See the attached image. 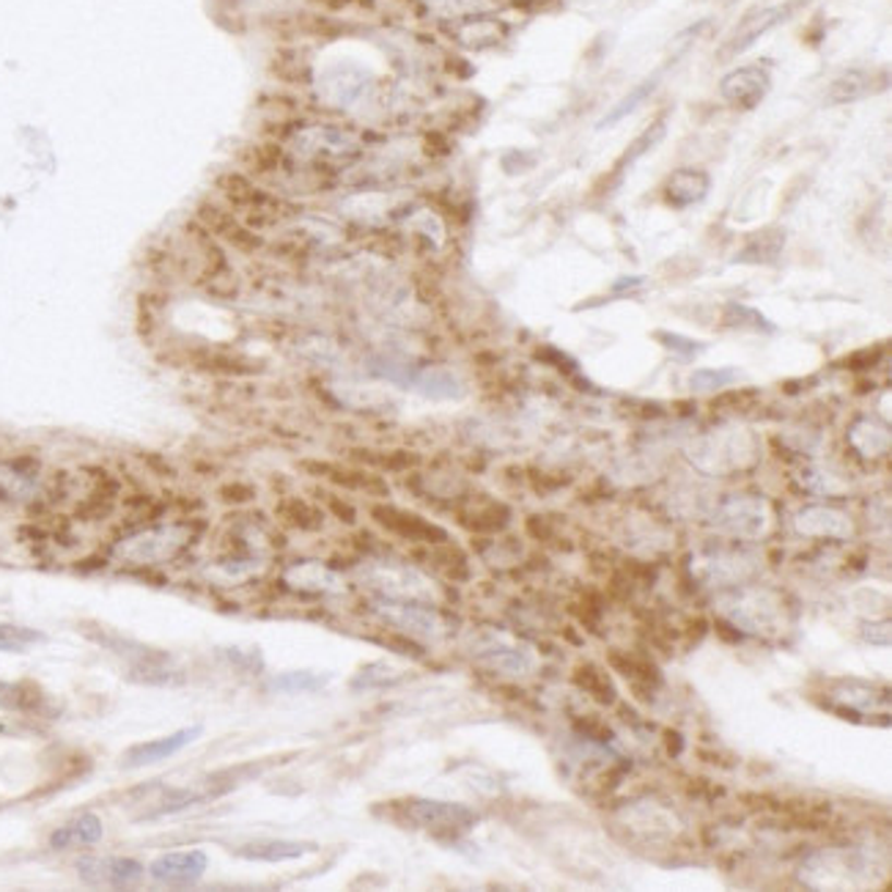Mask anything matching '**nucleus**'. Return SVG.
Wrapping results in <instances>:
<instances>
[{
	"instance_id": "obj_1",
	"label": "nucleus",
	"mask_w": 892,
	"mask_h": 892,
	"mask_svg": "<svg viewBox=\"0 0 892 892\" xmlns=\"http://www.w3.org/2000/svg\"><path fill=\"white\" fill-rule=\"evenodd\" d=\"M215 193L228 209L237 212L256 231L280 220V201L275 195H269L264 188H258L256 179L248 177L239 168H228V171L217 173Z\"/></svg>"
},
{
	"instance_id": "obj_2",
	"label": "nucleus",
	"mask_w": 892,
	"mask_h": 892,
	"mask_svg": "<svg viewBox=\"0 0 892 892\" xmlns=\"http://www.w3.org/2000/svg\"><path fill=\"white\" fill-rule=\"evenodd\" d=\"M193 217L212 233L217 237L226 248H233L242 256H256L264 248V237L256 231V228L248 226L242 217L233 209H228L220 198H206L195 201L193 206Z\"/></svg>"
},
{
	"instance_id": "obj_3",
	"label": "nucleus",
	"mask_w": 892,
	"mask_h": 892,
	"mask_svg": "<svg viewBox=\"0 0 892 892\" xmlns=\"http://www.w3.org/2000/svg\"><path fill=\"white\" fill-rule=\"evenodd\" d=\"M410 816L418 827L437 837H461L478 824V816L470 807L456 805V801L418 799L410 805Z\"/></svg>"
},
{
	"instance_id": "obj_4",
	"label": "nucleus",
	"mask_w": 892,
	"mask_h": 892,
	"mask_svg": "<svg viewBox=\"0 0 892 892\" xmlns=\"http://www.w3.org/2000/svg\"><path fill=\"white\" fill-rule=\"evenodd\" d=\"M796 9H799V0H794V3H778V7H767V9H758V12H752L750 17H745L739 25H736L734 34L727 36V41L720 50V58H736L745 50H750V47L756 45L761 36H767L769 31L780 28L783 23H788V20L794 17Z\"/></svg>"
},
{
	"instance_id": "obj_5",
	"label": "nucleus",
	"mask_w": 892,
	"mask_h": 892,
	"mask_svg": "<svg viewBox=\"0 0 892 892\" xmlns=\"http://www.w3.org/2000/svg\"><path fill=\"white\" fill-rule=\"evenodd\" d=\"M374 607H376V613L387 620V624H393L396 629L407 631V635L429 637V640H437V637L448 635V624H445L443 615L432 613V610L421 607V604L393 602V599H387L385 602V599H379V602H374Z\"/></svg>"
},
{
	"instance_id": "obj_6",
	"label": "nucleus",
	"mask_w": 892,
	"mask_h": 892,
	"mask_svg": "<svg viewBox=\"0 0 892 892\" xmlns=\"http://www.w3.org/2000/svg\"><path fill=\"white\" fill-rule=\"evenodd\" d=\"M769 88H772V74L758 63L727 72L720 83V94L736 108H756L763 103Z\"/></svg>"
},
{
	"instance_id": "obj_7",
	"label": "nucleus",
	"mask_w": 892,
	"mask_h": 892,
	"mask_svg": "<svg viewBox=\"0 0 892 892\" xmlns=\"http://www.w3.org/2000/svg\"><path fill=\"white\" fill-rule=\"evenodd\" d=\"M206 865H209L206 852L190 848V852H171L157 857L148 865V873H152V879L159 881V884L184 887L195 884V881L206 873Z\"/></svg>"
},
{
	"instance_id": "obj_8",
	"label": "nucleus",
	"mask_w": 892,
	"mask_h": 892,
	"mask_svg": "<svg viewBox=\"0 0 892 892\" xmlns=\"http://www.w3.org/2000/svg\"><path fill=\"white\" fill-rule=\"evenodd\" d=\"M143 865L132 857H83L77 863L80 879L88 884H110V887H126L135 884L143 876Z\"/></svg>"
},
{
	"instance_id": "obj_9",
	"label": "nucleus",
	"mask_w": 892,
	"mask_h": 892,
	"mask_svg": "<svg viewBox=\"0 0 892 892\" xmlns=\"http://www.w3.org/2000/svg\"><path fill=\"white\" fill-rule=\"evenodd\" d=\"M201 734H204V727L193 725V727H184V731H177V734H171V736H162V739H157V742H146V745L132 747V750L124 756V767H130V769L148 767V763H157V761H162V758L177 756L179 750L193 745Z\"/></svg>"
},
{
	"instance_id": "obj_10",
	"label": "nucleus",
	"mask_w": 892,
	"mask_h": 892,
	"mask_svg": "<svg viewBox=\"0 0 892 892\" xmlns=\"http://www.w3.org/2000/svg\"><path fill=\"white\" fill-rule=\"evenodd\" d=\"M716 525L722 530H731V533L756 535L767 525V506L761 501H750V497H736V501H727L720 508Z\"/></svg>"
},
{
	"instance_id": "obj_11",
	"label": "nucleus",
	"mask_w": 892,
	"mask_h": 892,
	"mask_svg": "<svg viewBox=\"0 0 892 892\" xmlns=\"http://www.w3.org/2000/svg\"><path fill=\"white\" fill-rule=\"evenodd\" d=\"M483 662H490L492 667L503 673H514V676H522V673L533 671L535 656L530 648L517 646V642H506L503 637H486V646H481L478 651Z\"/></svg>"
},
{
	"instance_id": "obj_12",
	"label": "nucleus",
	"mask_w": 892,
	"mask_h": 892,
	"mask_svg": "<svg viewBox=\"0 0 892 892\" xmlns=\"http://www.w3.org/2000/svg\"><path fill=\"white\" fill-rule=\"evenodd\" d=\"M508 34V25H503L501 20L486 17V14H475V17H465L461 25H456V41L461 47H470V50H490V47H497Z\"/></svg>"
},
{
	"instance_id": "obj_13",
	"label": "nucleus",
	"mask_w": 892,
	"mask_h": 892,
	"mask_svg": "<svg viewBox=\"0 0 892 892\" xmlns=\"http://www.w3.org/2000/svg\"><path fill=\"white\" fill-rule=\"evenodd\" d=\"M374 517L379 519V522L385 525L387 530H393V533H398V535H407V539L445 541L443 530L434 528V525L426 522V519L415 517V514H407V511H398V508L379 506V508H374Z\"/></svg>"
},
{
	"instance_id": "obj_14",
	"label": "nucleus",
	"mask_w": 892,
	"mask_h": 892,
	"mask_svg": "<svg viewBox=\"0 0 892 892\" xmlns=\"http://www.w3.org/2000/svg\"><path fill=\"white\" fill-rule=\"evenodd\" d=\"M711 188L709 173L698 171V168H682L673 173L665 184V198L673 206H692L706 198Z\"/></svg>"
},
{
	"instance_id": "obj_15",
	"label": "nucleus",
	"mask_w": 892,
	"mask_h": 892,
	"mask_svg": "<svg viewBox=\"0 0 892 892\" xmlns=\"http://www.w3.org/2000/svg\"><path fill=\"white\" fill-rule=\"evenodd\" d=\"M103 835H105V827H103V821H99V816L83 813V816H77L72 824H67V827H61V830L52 832L50 846L58 848V852H63V848H72V846H94V843L103 841Z\"/></svg>"
},
{
	"instance_id": "obj_16",
	"label": "nucleus",
	"mask_w": 892,
	"mask_h": 892,
	"mask_svg": "<svg viewBox=\"0 0 892 892\" xmlns=\"http://www.w3.org/2000/svg\"><path fill=\"white\" fill-rule=\"evenodd\" d=\"M308 852H313L311 843L294 841H251L237 848L239 857L253 859V863H286V859H297Z\"/></svg>"
},
{
	"instance_id": "obj_17",
	"label": "nucleus",
	"mask_w": 892,
	"mask_h": 892,
	"mask_svg": "<svg viewBox=\"0 0 892 892\" xmlns=\"http://www.w3.org/2000/svg\"><path fill=\"white\" fill-rule=\"evenodd\" d=\"M237 162L248 177H267L284 166V148L278 143H251L237 154Z\"/></svg>"
},
{
	"instance_id": "obj_18",
	"label": "nucleus",
	"mask_w": 892,
	"mask_h": 892,
	"mask_svg": "<svg viewBox=\"0 0 892 892\" xmlns=\"http://www.w3.org/2000/svg\"><path fill=\"white\" fill-rule=\"evenodd\" d=\"M796 528L807 535H837V539L852 535V522L832 508H807L796 517Z\"/></svg>"
},
{
	"instance_id": "obj_19",
	"label": "nucleus",
	"mask_w": 892,
	"mask_h": 892,
	"mask_svg": "<svg viewBox=\"0 0 892 892\" xmlns=\"http://www.w3.org/2000/svg\"><path fill=\"white\" fill-rule=\"evenodd\" d=\"M371 586L379 588L385 596H426L429 586L423 582V577H418L415 571H403V569H374V575L369 577Z\"/></svg>"
},
{
	"instance_id": "obj_20",
	"label": "nucleus",
	"mask_w": 892,
	"mask_h": 892,
	"mask_svg": "<svg viewBox=\"0 0 892 892\" xmlns=\"http://www.w3.org/2000/svg\"><path fill=\"white\" fill-rule=\"evenodd\" d=\"M193 365L204 374H215V376H242L251 374V365L248 360L237 358V354H226V352H212V349H198L193 354Z\"/></svg>"
},
{
	"instance_id": "obj_21",
	"label": "nucleus",
	"mask_w": 892,
	"mask_h": 892,
	"mask_svg": "<svg viewBox=\"0 0 892 892\" xmlns=\"http://www.w3.org/2000/svg\"><path fill=\"white\" fill-rule=\"evenodd\" d=\"M660 80H662V72H656V74H651V77H648V80H642L640 86L631 88V92L626 94V97L620 99V103L615 105V108L610 110V113L604 116L602 121H599V126H602V130H607V126L618 124V121H624L626 116L635 113V110L640 108V105L646 103V99L651 97V94H654V88L660 86Z\"/></svg>"
},
{
	"instance_id": "obj_22",
	"label": "nucleus",
	"mask_w": 892,
	"mask_h": 892,
	"mask_svg": "<svg viewBox=\"0 0 892 892\" xmlns=\"http://www.w3.org/2000/svg\"><path fill=\"white\" fill-rule=\"evenodd\" d=\"M852 443L863 456H881L890 448V432L876 421H859L852 429Z\"/></svg>"
},
{
	"instance_id": "obj_23",
	"label": "nucleus",
	"mask_w": 892,
	"mask_h": 892,
	"mask_svg": "<svg viewBox=\"0 0 892 892\" xmlns=\"http://www.w3.org/2000/svg\"><path fill=\"white\" fill-rule=\"evenodd\" d=\"M429 7V12H434L437 17L445 20H465V17H475V14H486L495 9L492 0H423Z\"/></svg>"
},
{
	"instance_id": "obj_24",
	"label": "nucleus",
	"mask_w": 892,
	"mask_h": 892,
	"mask_svg": "<svg viewBox=\"0 0 892 892\" xmlns=\"http://www.w3.org/2000/svg\"><path fill=\"white\" fill-rule=\"evenodd\" d=\"M739 379H745V374L739 369H703L689 376V387L695 393H714Z\"/></svg>"
},
{
	"instance_id": "obj_25",
	"label": "nucleus",
	"mask_w": 892,
	"mask_h": 892,
	"mask_svg": "<svg viewBox=\"0 0 892 892\" xmlns=\"http://www.w3.org/2000/svg\"><path fill=\"white\" fill-rule=\"evenodd\" d=\"M785 237L780 231H763L758 233L756 239H752L750 245L742 251L739 262H769V258H774L780 253V248H783Z\"/></svg>"
},
{
	"instance_id": "obj_26",
	"label": "nucleus",
	"mask_w": 892,
	"mask_h": 892,
	"mask_svg": "<svg viewBox=\"0 0 892 892\" xmlns=\"http://www.w3.org/2000/svg\"><path fill=\"white\" fill-rule=\"evenodd\" d=\"M870 92V80L865 72H846L832 83V103H854Z\"/></svg>"
},
{
	"instance_id": "obj_27",
	"label": "nucleus",
	"mask_w": 892,
	"mask_h": 892,
	"mask_svg": "<svg viewBox=\"0 0 892 892\" xmlns=\"http://www.w3.org/2000/svg\"><path fill=\"white\" fill-rule=\"evenodd\" d=\"M324 687V676H316V673H284L273 682L275 692H316V689Z\"/></svg>"
},
{
	"instance_id": "obj_28",
	"label": "nucleus",
	"mask_w": 892,
	"mask_h": 892,
	"mask_svg": "<svg viewBox=\"0 0 892 892\" xmlns=\"http://www.w3.org/2000/svg\"><path fill=\"white\" fill-rule=\"evenodd\" d=\"M725 322L734 324V327H750V330H758V333L774 330L772 322H769L763 313H758L756 308H747V305H727Z\"/></svg>"
},
{
	"instance_id": "obj_29",
	"label": "nucleus",
	"mask_w": 892,
	"mask_h": 892,
	"mask_svg": "<svg viewBox=\"0 0 892 892\" xmlns=\"http://www.w3.org/2000/svg\"><path fill=\"white\" fill-rule=\"evenodd\" d=\"M280 514H284L291 525H300L302 530H316L318 525H322V514L302 501L284 503V506H280Z\"/></svg>"
},
{
	"instance_id": "obj_30",
	"label": "nucleus",
	"mask_w": 892,
	"mask_h": 892,
	"mask_svg": "<svg viewBox=\"0 0 892 892\" xmlns=\"http://www.w3.org/2000/svg\"><path fill=\"white\" fill-rule=\"evenodd\" d=\"M665 130H667L665 119L654 121V124H651L646 132H642L640 141L631 143V148H629V152H626V157H624V162H620V166H629V162H635L637 157H642V154H646V152H651V148H654L656 143H660L662 137H665Z\"/></svg>"
},
{
	"instance_id": "obj_31",
	"label": "nucleus",
	"mask_w": 892,
	"mask_h": 892,
	"mask_svg": "<svg viewBox=\"0 0 892 892\" xmlns=\"http://www.w3.org/2000/svg\"><path fill=\"white\" fill-rule=\"evenodd\" d=\"M294 575H302L305 580H291L297 588H322V591H330V588H338V580L333 571L322 569V566H297L291 569Z\"/></svg>"
},
{
	"instance_id": "obj_32",
	"label": "nucleus",
	"mask_w": 892,
	"mask_h": 892,
	"mask_svg": "<svg viewBox=\"0 0 892 892\" xmlns=\"http://www.w3.org/2000/svg\"><path fill=\"white\" fill-rule=\"evenodd\" d=\"M662 343H665L671 352H676L682 360H692L695 354L703 352V343L700 341H692V338H684V336H673V333H660Z\"/></svg>"
},
{
	"instance_id": "obj_33",
	"label": "nucleus",
	"mask_w": 892,
	"mask_h": 892,
	"mask_svg": "<svg viewBox=\"0 0 892 892\" xmlns=\"http://www.w3.org/2000/svg\"><path fill=\"white\" fill-rule=\"evenodd\" d=\"M217 495L222 497L226 503H233V506H239V503H248L256 497V492L248 486V483H226V486H220V492Z\"/></svg>"
},
{
	"instance_id": "obj_34",
	"label": "nucleus",
	"mask_w": 892,
	"mask_h": 892,
	"mask_svg": "<svg viewBox=\"0 0 892 892\" xmlns=\"http://www.w3.org/2000/svg\"><path fill=\"white\" fill-rule=\"evenodd\" d=\"M0 640L3 642H34V640H41V635L34 629H23V626H0Z\"/></svg>"
},
{
	"instance_id": "obj_35",
	"label": "nucleus",
	"mask_w": 892,
	"mask_h": 892,
	"mask_svg": "<svg viewBox=\"0 0 892 892\" xmlns=\"http://www.w3.org/2000/svg\"><path fill=\"white\" fill-rule=\"evenodd\" d=\"M143 465H146L148 470H154L157 475H162V478H173V472H177L171 465H168L166 459H162V456H157V454L143 456Z\"/></svg>"
},
{
	"instance_id": "obj_36",
	"label": "nucleus",
	"mask_w": 892,
	"mask_h": 892,
	"mask_svg": "<svg viewBox=\"0 0 892 892\" xmlns=\"http://www.w3.org/2000/svg\"><path fill=\"white\" fill-rule=\"evenodd\" d=\"M318 3H322L324 9H333V12H336V9H347V7H352L354 0H318Z\"/></svg>"
},
{
	"instance_id": "obj_37",
	"label": "nucleus",
	"mask_w": 892,
	"mask_h": 892,
	"mask_svg": "<svg viewBox=\"0 0 892 892\" xmlns=\"http://www.w3.org/2000/svg\"><path fill=\"white\" fill-rule=\"evenodd\" d=\"M642 280L640 278H629V280H620L618 286H615V291H626V289H635V286H640Z\"/></svg>"
}]
</instances>
